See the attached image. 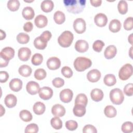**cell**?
Instances as JSON below:
<instances>
[{
  "label": "cell",
  "instance_id": "obj_51",
  "mask_svg": "<svg viewBox=\"0 0 133 133\" xmlns=\"http://www.w3.org/2000/svg\"><path fill=\"white\" fill-rule=\"evenodd\" d=\"M33 28V25L30 21L26 22L23 25V30L26 32H31Z\"/></svg>",
  "mask_w": 133,
  "mask_h": 133
},
{
  "label": "cell",
  "instance_id": "obj_28",
  "mask_svg": "<svg viewBox=\"0 0 133 133\" xmlns=\"http://www.w3.org/2000/svg\"><path fill=\"white\" fill-rule=\"evenodd\" d=\"M88 103V99L86 95L84 94H79L76 97L75 100V104H80L86 107Z\"/></svg>",
  "mask_w": 133,
  "mask_h": 133
},
{
  "label": "cell",
  "instance_id": "obj_48",
  "mask_svg": "<svg viewBox=\"0 0 133 133\" xmlns=\"http://www.w3.org/2000/svg\"><path fill=\"white\" fill-rule=\"evenodd\" d=\"M83 132L84 133H97V130L96 127L90 124L85 125L83 129Z\"/></svg>",
  "mask_w": 133,
  "mask_h": 133
},
{
  "label": "cell",
  "instance_id": "obj_57",
  "mask_svg": "<svg viewBox=\"0 0 133 133\" xmlns=\"http://www.w3.org/2000/svg\"><path fill=\"white\" fill-rule=\"evenodd\" d=\"M132 47H131L130 48V50H129V56H130V58L131 59H132Z\"/></svg>",
  "mask_w": 133,
  "mask_h": 133
},
{
  "label": "cell",
  "instance_id": "obj_40",
  "mask_svg": "<svg viewBox=\"0 0 133 133\" xmlns=\"http://www.w3.org/2000/svg\"><path fill=\"white\" fill-rule=\"evenodd\" d=\"M122 131L124 133H130L133 131V124L131 122L124 123L121 127Z\"/></svg>",
  "mask_w": 133,
  "mask_h": 133
},
{
  "label": "cell",
  "instance_id": "obj_45",
  "mask_svg": "<svg viewBox=\"0 0 133 133\" xmlns=\"http://www.w3.org/2000/svg\"><path fill=\"white\" fill-rule=\"evenodd\" d=\"M61 71L62 74L66 78H70L73 75V71L72 69L68 66H63L61 69Z\"/></svg>",
  "mask_w": 133,
  "mask_h": 133
},
{
  "label": "cell",
  "instance_id": "obj_12",
  "mask_svg": "<svg viewBox=\"0 0 133 133\" xmlns=\"http://www.w3.org/2000/svg\"><path fill=\"white\" fill-rule=\"evenodd\" d=\"M31 51L28 47H21L18 50V58L22 61H26L30 58Z\"/></svg>",
  "mask_w": 133,
  "mask_h": 133
},
{
  "label": "cell",
  "instance_id": "obj_39",
  "mask_svg": "<svg viewBox=\"0 0 133 133\" xmlns=\"http://www.w3.org/2000/svg\"><path fill=\"white\" fill-rule=\"evenodd\" d=\"M46 76V72L44 69H37L34 72V77L37 80H42L44 79Z\"/></svg>",
  "mask_w": 133,
  "mask_h": 133
},
{
  "label": "cell",
  "instance_id": "obj_17",
  "mask_svg": "<svg viewBox=\"0 0 133 133\" xmlns=\"http://www.w3.org/2000/svg\"><path fill=\"white\" fill-rule=\"evenodd\" d=\"M34 23L37 28H43L47 25L48 19L45 16L43 15H39L35 17Z\"/></svg>",
  "mask_w": 133,
  "mask_h": 133
},
{
  "label": "cell",
  "instance_id": "obj_7",
  "mask_svg": "<svg viewBox=\"0 0 133 133\" xmlns=\"http://www.w3.org/2000/svg\"><path fill=\"white\" fill-rule=\"evenodd\" d=\"M38 94L39 97L44 100H48L50 99L53 95L52 89L47 86H44L40 88Z\"/></svg>",
  "mask_w": 133,
  "mask_h": 133
},
{
  "label": "cell",
  "instance_id": "obj_49",
  "mask_svg": "<svg viewBox=\"0 0 133 133\" xmlns=\"http://www.w3.org/2000/svg\"><path fill=\"white\" fill-rule=\"evenodd\" d=\"M52 36L51 33L49 31H45L43 33L40 35L41 38L46 42H48Z\"/></svg>",
  "mask_w": 133,
  "mask_h": 133
},
{
  "label": "cell",
  "instance_id": "obj_26",
  "mask_svg": "<svg viewBox=\"0 0 133 133\" xmlns=\"http://www.w3.org/2000/svg\"><path fill=\"white\" fill-rule=\"evenodd\" d=\"M86 107L80 104H75L73 109V112L75 116L82 117L86 113Z\"/></svg>",
  "mask_w": 133,
  "mask_h": 133
},
{
  "label": "cell",
  "instance_id": "obj_34",
  "mask_svg": "<svg viewBox=\"0 0 133 133\" xmlns=\"http://www.w3.org/2000/svg\"><path fill=\"white\" fill-rule=\"evenodd\" d=\"M50 124L52 128L56 130L60 129L62 127V122L61 119L57 116L54 117L51 119Z\"/></svg>",
  "mask_w": 133,
  "mask_h": 133
},
{
  "label": "cell",
  "instance_id": "obj_52",
  "mask_svg": "<svg viewBox=\"0 0 133 133\" xmlns=\"http://www.w3.org/2000/svg\"><path fill=\"white\" fill-rule=\"evenodd\" d=\"M90 3L94 7H99L101 5V0H90Z\"/></svg>",
  "mask_w": 133,
  "mask_h": 133
},
{
  "label": "cell",
  "instance_id": "obj_22",
  "mask_svg": "<svg viewBox=\"0 0 133 133\" xmlns=\"http://www.w3.org/2000/svg\"><path fill=\"white\" fill-rule=\"evenodd\" d=\"M22 15L25 19L27 20H31L35 16L34 10L31 7H25L22 10Z\"/></svg>",
  "mask_w": 133,
  "mask_h": 133
},
{
  "label": "cell",
  "instance_id": "obj_50",
  "mask_svg": "<svg viewBox=\"0 0 133 133\" xmlns=\"http://www.w3.org/2000/svg\"><path fill=\"white\" fill-rule=\"evenodd\" d=\"M9 78V74L6 71L0 72V82L1 83H5Z\"/></svg>",
  "mask_w": 133,
  "mask_h": 133
},
{
  "label": "cell",
  "instance_id": "obj_14",
  "mask_svg": "<svg viewBox=\"0 0 133 133\" xmlns=\"http://www.w3.org/2000/svg\"><path fill=\"white\" fill-rule=\"evenodd\" d=\"M101 76V73L98 70L92 69L87 73V78L90 82L95 83L100 79Z\"/></svg>",
  "mask_w": 133,
  "mask_h": 133
},
{
  "label": "cell",
  "instance_id": "obj_41",
  "mask_svg": "<svg viewBox=\"0 0 133 133\" xmlns=\"http://www.w3.org/2000/svg\"><path fill=\"white\" fill-rule=\"evenodd\" d=\"M38 127L37 124L31 123L26 126L24 132L25 133H36L38 131Z\"/></svg>",
  "mask_w": 133,
  "mask_h": 133
},
{
  "label": "cell",
  "instance_id": "obj_54",
  "mask_svg": "<svg viewBox=\"0 0 133 133\" xmlns=\"http://www.w3.org/2000/svg\"><path fill=\"white\" fill-rule=\"evenodd\" d=\"M6 37V33L5 32L3 31L2 30H1V34H0V40H3Z\"/></svg>",
  "mask_w": 133,
  "mask_h": 133
},
{
  "label": "cell",
  "instance_id": "obj_13",
  "mask_svg": "<svg viewBox=\"0 0 133 133\" xmlns=\"http://www.w3.org/2000/svg\"><path fill=\"white\" fill-rule=\"evenodd\" d=\"M94 22L98 26L103 27L108 22V18L105 14L99 13L95 16Z\"/></svg>",
  "mask_w": 133,
  "mask_h": 133
},
{
  "label": "cell",
  "instance_id": "obj_2",
  "mask_svg": "<svg viewBox=\"0 0 133 133\" xmlns=\"http://www.w3.org/2000/svg\"><path fill=\"white\" fill-rule=\"evenodd\" d=\"M92 64V62L89 58L84 57H77L74 61V67L78 72H83L89 68Z\"/></svg>",
  "mask_w": 133,
  "mask_h": 133
},
{
  "label": "cell",
  "instance_id": "obj_38",
  "mask_svg": "<svg viewBox=\"0 0 133 133\" xmlns=\"http://www.w3.org/2000/svg\"><path fill=\"white\" fill-rule=\"evenodd\" d=\"M43 61V57L39 53H36L32 57L31 62L34 65H40Z\"/></svg>",
  "mask_w": 133,
  "mask_h": 133
},
{
  "label": "cell",
  "instance_id": "obj_9",
  "mask_svg": "<svg viewBox=\"0 0 133 133\" xmlns=\"http://www.w3.org/2000/svg\"><path fill=\"white\" fill-rule=\"evenodd\" d=\"M73 93L70 89H64L60 92V99L64 103L70 102L73 98Z\"/></svg>",
  "mask_w": 133,
  "mask_h": 133
},
{
  "label": "cell",
  "instance_id": "obj_30",
  "mask_svg": "<svg viewBox=\"0 0 133 133\" xmlns=\"http://www.w3.org/2000/svg\"><path fill=\"white\" fill-rule=\"evenodd\" d=\"M54 20L57 24H62L65 20V16L64 14L59 10L56 11L54 15Z\"/></svg>",
  "mask_w": 133,
  "mask_h": 133
},
{
  "label": "cell",
  "instance_id": "obj_8",
  "mask_svg": "<svg viewBox=\"0 0 133 133\" xmlns=\"http://www.w3.org/2000/svg\"><path fill=\"white\" fill-rule=\"evenodd\" d=\"M15 56V50L10 47H6L0 52V57L4 59L9 61L12 59Z\"/></svg>",
  "mask_w": 133,
  "mask_h": 133
},
{
  "label": "cell",
  "instance_id": "obj_35",
  "mask_svg": "<svg viewBox=\"0 0 133 133\" xmlns=\"http://www.w3.org/2000/svg\"><path fill=\"white\" fill-rule=\"evenodd\" d=\"M20 5V4L18 0H10L7 2V7L11 11L18 10Z\"/></svg>",
  "mask_w": 133,
  "mask_h": 133
},
{
  "label": "cell",
  "instance_id": "obj_55",
  "mask_svg": "<svg viewBox=\"0 0 133 133\" xmlns=\"http://www.w3.org/2000/svg\"><path fill=\"white\" fill-rule=\"evenodd\" d=\"M1 116H2L4 114H5V109L3 108V107L2 106V105H1Z\"/></svg>",
  "mask_w": 133,
  "mask_h": 133
},
{
  "label": "cell",
  "instance_id": "obj_43",
  "mask_svg": "<svg viewBox=\"0 0 133 133\" xmlns=\"http://www.w3.org/2000/svg\"><path fill=\"white\" fill-rule=\"evenodd\" d=\"M124 28L127 31L131 30L133 28V18L132 17H128L124 22Z\"/></svg>",
  "mask_w": 133,
  "mask_h": 133
},
{
  "label": "cell",
  "instance_id": "obj_16",
  "mask_svg": "<svg viewBox=\"0 0 133 133\" xmlns=\"http://www.w3.org/2000/svg\"><path fill=\"white\" fill-rule=\"evenodd\" d=\"M51 113L55 116L62 117L65 114V109L64 107L59 104H56L52 106L51 108Z\"/></svg>",
  "mask_w": 133,
  "mask_h": 133
},
{
  "label": "cell",
  "instance_id": "obj_10",
  "mask_svg": "<svg viewBox=\"0 0 133 133\" xmlns=\"http://www.w3.org/2000/svg\"><path fill=\"white\" fill-rule=\"evenodd\" d=\"M46 64L49 69L51 70H55L60 67L61 61L58 58L52 57L47 60Z\"/></svg>",
  "mask_w": 133,
  "mask_h": 133
},
{
  "label": "cell",
  "instance_id": "obj_23",
  "mask_svg": "<svg viewBox=\"0 0 133 133\" xmlns=\"http://www.w3.org/2000/svg\"><path fill=\"white\" fill-rule=\"evenodd\" d=\"M121 23L118 19L112 20L109 24V29L113 33H116L119 31L121 29Z\"/></svg>",
  "mask_w": 133,
  "mask_h": 133
},
{
  "label": "cell",
  "instance_id": "obj_53",
  "mask_svg": "<svg viewBox=\"0 0 133 133\" xmlns=\"http://www.w3.org/2000/svg\"><path fill=\"white\" fill-rule=\"evenodd\" d=\"M8 63H9V61H7L0 57V67L1 68L6 67L8 64Z\"/></svg>",
  "mask_w": 133,
  "mask_h": 133
},
{
  "label": "cell",
  "instance_id": "obj_33",
  "mask_svg": "<svg viewBox=\"0 0 133 133\" xmlns=\"http://www.w3.org/2000/svg\"><path fill=\"white\" fill-rule=\"evenodd\" d=\"M20 118L24 122H28L32 119V115L30 111L26 110H22L19 113Z\"/></svg>",
  "mask_w": 133,
  "mask_h": 133
},
{
  "label": "cell",
  "instance_id": "obj_56",
  "mask_svg": "<svg viewBox=\"0 0 133 133\" xmlns=\"http://www.w3.org/2000/svg\"><path fill=\"white\" fill-rule=\"evenodd\" d=\"M132 34H131L129 36H128V42L130 43V44L131 45H132Z\"/></svg>",
  "mask_w": 133,
  "mask_h": 133
},
{
  "label": "cell",
  "instance_id": "obj_20",
  "mask_svg": "<svg viewBox=\"0 0 133 133\" xmlns=\"http://www.w3.org/2000/svg\"><path fill=\"white\" fill-rule=\"evenodd\" d=\"M117 53L116 47L114 45H109L105 49L104 56L107 59H111L113 58Z\"/></svg>",
  "mask_w": 133,
  "mask_h": 133
},
{
  "label": "cell",
  "instance_id": "obj_15",
  "mask_svg": "<svg viewBox=\"0 0 133 133\" xmlns=\"http://www.w3.org/2000/svg\"><path fill=\"white\" fill-rule=\"evenodd\" d=\"M89 45L87 42L83 39L77 40L75 44V50L79 52H85L88 50Z\"/></svg>",
  "mask_w": 133,
  "mask_h": 133
},
{
  "label": "cell",
  "instance_id": "obj_47",
  "mask_svg": "<svg viewBox=\"0 0 133 133\" xmlns=\"http://www.w3.org/2000/svg\"><path fill=\"white\" fill-rule=\"evenodd\" d=\"M124 92L127 96H132L133 95V84L129 83L124 88Z\"/></svg>",
  "mask_w": 133,
  "mask_h": 133
},
{
  "label": "cell",
  "instance_id": "obj_31",
  "mask_svg": "<svg viewBox=\"0 0 133 133\" xmlns=\"http://www.w3.org/2000/svg\"><path fill=\"white\" fill-rule=\"evenodd\" d=\"M104 113L107 117L109 118H112L114 117L116 115L117 111L113 106L109 105L106 106L104 108Z\"/></svg>",
  "mask_w": 133,
  "mask_h": 133
},
{
  "label": "cell",
  "instance_id": "obj_1",
  "mask_svg": "<svg viewBox=\"0 0 133 133\" xmlns=\"http://www.w3.org/2000/svg\"><path fill=\"white\" fill-rule=\"evenodd\" d=\"M63 2L66 9L74 14L81 13L84 10L86 2L85 0H64Z\"/></svg>",
  "mask_w": 133,
  "mask_h": 133
},
{
  "label": "cell",
  "instance_id": "obj_42",
  "mask_svg": "<svg viewBox=\"0 0 133 133\" xmlns=\"http://www.w3.org/2000/svg\"><path fill=\"white\" fill-rule=\"evenodd\" d=\"M104 45V43L102 41L97 40L93 43L92 48L94 51L99 52L102 50Z\"/></svg>",
  "mask_w": 133,
  "mask_h": 133
},
{
  "label": "cell",
  "instance_id": "obj_27",
  "mask_svg": "<svg viewBox=\"0 0 133 133\" xmlns=\"http://www.w3.org/2000/svg\"><path fill=\"white\" fill-rule=\"evenodd\" d=\"M31 68L26 64H23L20 66L18 69V72L21 76L23 77H28L32 73Z\"/></svg>",
  "mask_w": 133,
  "mask_h": 133
},
{
  "label": "cell",
  "instance_id": "obj_36",
  "mask_svg": "<svg viewBox=\"0 0 133 133\" xmlns=\"http://www.w3.org/2000/svg\"><path fill=\"white\" fill-rule=\"evenodd\" d=\"M118 12L122 15H125L128 11V4L125 1H119L117 5Z\"/></svg>",
  "mask_w": 133,
  "mask_h": 133
},
{
  "label": "cell",
  "instance_id": "obj_44",
  "mask_svg": "<svg viewBox=\"0 0 133 133\" xmlns=\"http://www.w3.org/2000/svg\"><path fill=\"white\" fill-rule=\"evenodd\" d=\"M78 127L77 123L73 120H69L65 122V127L69 130L73 131L77 129Z\"/></svg>",
  "mask_w": 133,
  "mask_h": 133
},
{
  "label": "cell",
  "instance_id": "obj_24",
  "mask_svg": "<svg viewBox=\"0 0 133 133\" xmlns=\"http://www.w3.org/2000/svg\"><path fill=\"white\" fill-rule=\"evenodd\" d=\"M46 107L45 104L40 101L35 103L33 107V111L36 115H42L45 111Z\"/></svg>",
  "mask_w": 133,
  "mask_h": 133
},
{
  "label": "cell",
  "instance_id": "obj_6",
  "mask_svg": "<svg viewBox=\"0 0 133 133\" xmlns=\"http://www.w3.org/2000/svg\"><path fill=\"white\" fill-rule=\"evenodd\" d=\"M73 29L78 34H82L86 30V22L83 18H77L73 22Z\"/></svg>",
  "mask_w": 133,
  "mask_h": 133
},
{
  "label": "cell",
  "instance_id": "obj_11",
  "mask_svg": "<svg viewBox=\"0 0 133 133\" xmlns=\"http://www.w3.org/2000/svg\"><path fill=\"white\" fill-rule=\"evenodd\" d=\"M26 89L29 94L34 95L38 92L40 87L39 84L37 82L34 81H30L26 85Z\"/></svg>",
  "mask_w": 133,
  "mask_h": 133
},
{
  "label": "cell",
  "instance_id": "obj_25",
  "mask_svg": "<svg viewBox=\"0 0 133 133\" xmlns=\"http://www.w3.org/2000/svg\"><path fill=\"white\" fill-rule=\"evenodd\" d=\"M54 7V3L51 0L43 1L41 4L42 10L45 12H49L52 10Z\"/></svg>",
  "mask_w": 133,
  "mask_h": 133
},
{
  "label": "cell",
  "instance_id": "obj_21",
  "mask_svg": "<svg viewBox=\"0 0 133 133\" xmlns=\"http://www.w3.org/2000/svg\"><path fill=\"white\" fill-rule=\"evenodd\" d=\"M17 102V97L13 94L7 95L4 99L5 105L8 108H12L16 106Z\"/></svg>",
  "mask_w": 133,
  "mask_h": 133
},
{
  "label": "cell",
  "instance_id": "obj_4",
  "mask_svg": "<svg viewBox=\"0 0 133 133\" xmlns=\"http://www.w3.org/2000/svg\"><path fill=\"white\" fill-rule=\"evenodd\" d=\"M110 98L113 104L119 105L124 101V96L120 89L114 88L110 92Z\"/></svg>",
  "mask_w": 133,
  "mask_h": 133
},
{
  "label": "cell",
  "instance_id": "obj_18",
  "mask_svg": "<svg viewBox=\"0 0 133 133\" xmlns=\"http://www.w3.org/2000/svg\"><path fill=\"white\" fill-rule=\"evenodd\" d=\"M9 86L11 90L15 92H18L22 87V82L19 78H13L10 81Z\"/></svg>",
  "mask_w": 133,
  "mask_h": 133
},
{
  "label": "cell",
  "instance_id": "obj_46",
  "mask_svg": "<svg viewBox=\"0 0 133 133\" xmlns=\"http://www.w3.org/2000/svg\"><path fill=\"white\" fill-rule=\"evenodd\" d=\"M52 83L55 87L60 88L64 85V81L60 77H56L52 80Z\"/></svg>",
  "mask_w": 133,
  "mask_h": 133
},
{
  "label": "cell",
  "instance_id": "obj_37",
  "mask_svg": "<svg viewBox=\"0 0 133 133\" xmlns=\"http://www.w3.org/2000/svg\"><path fill=\"white\" fill-rule=\"evenodd\" d=\"M17 42L22 44H27L30 40V37L29 35L24 33H20L17 35Z\"/></svg>",
  "mask_w": 133,
  "mask_h": 133
},
{
  "label": "cell",
  "instance_id": "obj_32",
  "mask_svg": "<svg viewBox=\"0 0 133 133\" xmlns=\"http://www.w3.org/2000/svg\"><path fill=\"white\" fill-rule=\"evenodd\" d=\"M33 43L34 47L36 49L39 50H43L46 47L47 42H46L44 40H43L40 36H38L37 37L35 38Z\"/></svg>",
  "mask_w": 133,
  "mask_h": 133
},
{
  "label": "cell",
  "instance_id": "obj_29",
  "mask_svg": "<svg viewBox=\"0 0 133 133\" xmlns=\"http://www.w3.org/2000/svg\"><path fill=\"white\" fill-rule=\"evenodd\" d=\"M104 84L108 86H112L116 83V79L114 75L109 74L105 75L103 78Z\"/></svg>",
  "mask_w": 133,
  "mask_h": 133
},
{
  "label": "cell",
  "instance_id": "obj_3",
  "mask_svg": "<svg viewBox=\"0 0 133 133\" xmlns=\"http://www.w3.org/2000/svg\"><path fill=\"white\" fill-rule=\"evenodd\" d=\"M74 39L73 33L70 31H64L58 38V42L60 46L66 48L71 46Z\"/></svg>",
  "mask_w": 133,
  "mask_h": 133
},
{
  "label": "cell",
  "instance_id": "obj_19",
  "mask_svg": "<svg viewBox=\"0 0 133 133\" xmlns=\"http://www.w3.org/2000/svg\"><path fill=\"white\" fill-rule=\"evenodd\" d=\"M103 96L104 95L102 90L99 88H94L90 92L91 99L96 102L101 101L103 98Z\"/></svg>",
  "mask_w": 133,
  "mask_h": 133
},
{
  "label": "cell",
  "instance_id": "obj_5",
  "mask_svg": "<svg viewBox=\"0 0 133 133\" xmlns=\"http://www.w3.org/2000/svg\"><path fill=\"white\" fill-rule=\"evenodd\" d=\"M132 74V66L130 63H126L120 69L118 72L119 78L122 81H126Z\"/></svg>",
  "mask_w": 133,
  "mask_h": 133
}]
</instances>
